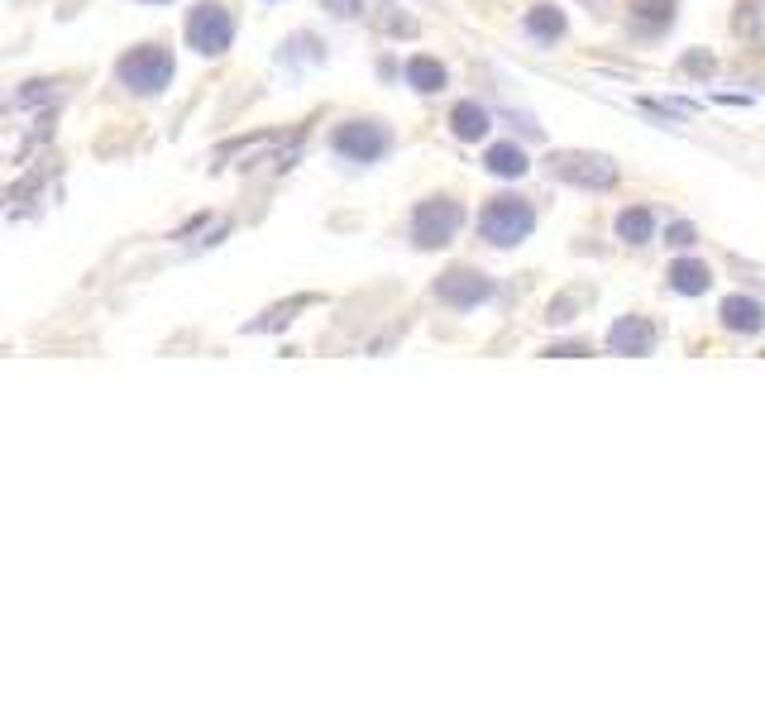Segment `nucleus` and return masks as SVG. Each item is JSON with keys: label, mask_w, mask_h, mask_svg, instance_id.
Wrapping results in <instances>:
<instances>
[{"label": "nucleus", "mask_w": 765, "mask_h": 717, "mask_svg": "<svg viewBox=\"0 0 765 717\" xmlns=\"http://www.w3.org/2000/svg\"><path fill=\"white\" fill-rule=\"evenodd\" d=\"M326 10H335V15H354L359 0H326Z\"/></svg>", "instance_id": "nucleus-16"}, {"label": "nucleus", "mask_w": 765, "mask_h": 717, "mask_svg": "<svg viewBox=\"0 0 765 717\" xmlns=\"http://www.w3.org/2000/svg\"><path fill=\"white\" fill-rule=\"evenodd\" d=\"M670 287L675 292H684V297H699V292H708V268L694 259H684L670 268Z\"/></svg>", "instance_id": "nucleus-12"}, {"label": "nucleus", "mask_w": 765, "mask_h": 717, "mask_svg": "<svg viewBox=\"0 0 765 717\" xmlns=\"http://www.w3.org/2000/svg\"><path fill=\"white\" fill-rule=\"evenodd\" d=\"M436 292H440V302H450V306H479L488 292H493V283L483 278V273H469V268H455V273H445L436 283Z\"/></svg>", "instance_id": "nucleus-7"}, {"label": "nucleus", "mask_w": 765, "mask_h": 717, "mask_svg": "<svg viewBox=\"0 0 765 717\" xmlns=\"http://www.w3.org/2000/svg\"><path fill=\"white\" fill-rule=\"evenodd\" d=\"M483 168L493 177H522L526 173V153L517 144H493V149L483 153Z\"/></svg>", "instance_id": "nucleus-9"}, {"label": "nucleus", "mask_w": 765, "mask_h": 717, "mask_svg": "<svg viewBox=\"0 0 765 717\" xmlns=\"http://www.w3.org/2000/svg\"><path fill=\"white\" fill-rule=\"evenodd\" d=\"M608 349L612 354H651L656 349V330L646 326V321H636V316H627V321L612 326Z\"/></svg>", "instance_id": "nucleus-8"}, {"label": "nucleus", "mask_w": 765, "mask_h": 717, "mask_svg": "<svg viewBox=\"0 0 765 717\" xmlns=\"http://www.w3.org/2000/svg\"><path fill=\"white\" fill-rule=\"evenodd\" d=\"M531 225H536V216H531V206L522 196H493L479 216V235L488 244H498V249H512V244H522L531 235Z\"/></svg>", "instance_id": "nucleus-1"}, {"label": "nucleus", "mask_w": 765, "mask_h": 717, "mask_svg": "<svg viewBox=\"0 0 765 717\" xmlns=\"http://www.w3.org/2000/svg\"><path fill=\"white\" fill-rule=\"evenodd\" d=\"M722 326L727 330H761V306L751 297H727L722 302Z\"/></svg>", "instance_id": "nucleus-10"}, {"label": "nucleus", "mask_w": 765, "mask_h": 717, "mask_svg": "<svg viewBox=\"0 0 765 717\" xmlns=\"http://www.w3.org/2000/svg\"><path fill=\"white\" fill-rule=\"evenodd\" d=\"M335 153L340 158H354V163H373L388 153V130L373 125V120H350L335 130Z\"/></svg>", "instance_id": "nucleus-5"}, {"label": "nucleus", "mask_w": 765, "mask_h": 717, "mask_svg": "<svg viewBox=\"0 0 765 717\" xmlns=\"http://www.w3.org/2000/svg\"><path fill=\"white\" fill-rule=\"evenodd\" d=\"M407 82H412L416 91H440L445 87V67H440L436 58H412V63H407Z\"/></svg>", "instance_id": "nucleus-14"}, {"label": "nucleus", "mask_w": 765, "mask_h": 717, "mask_svg": "<svg viewBox=\"0 0 765 717\" xmlns=\"http://www.w3.org/2000/svg\"><path fill=\"white\" fill-rule=\"evenodd\" d=\"M450 125H455L459 139H483V134H488V110L474 106V101H459L455 115H450Z\"/></svg>", "instance_id": "nucleus-11"}, {"label": "nucleus", "mask_w": 765, "mask_h": 717, "mask_svg": "<svg viewBox=\"0 0 765 717\" xmlns=\"http://www.w3.org/2000/svg\"><path fill=\"white\" fill-rule=\"evenodd\" d=\"M235 39V20H230V10H220V5H197L192 10V20H187V44L197 48V53H225Z\"/></svg>", "instance_id": "nucleus-4"}, {"label": "nucleus", "mask_w": 765, "mask_h": 717, "mask_svg": "<svg viewBox=\"0 0 765 717\" xmlns=\"http://www.w3.org/2000/svg\"><path fill=\"white\" fill-rule=\"evenodd\" d=\"M115 77L130 91H139V96H153V91H163L173 82V53L168 48H134V53L120 58Z\"/></svg>", "instance_id": "nucleus-2"}, {"label": "nucleus", "mask_w": 765, "mask_h": 717, "mask_svg": "<svg viewBox=\"0 0 765 717\" xmlns=\"http://www.w3.org/2000/svg\"><path fill=\"white\" fill-rule=\"evenodd\" d=\"M617 235L627 244H646L651 239V211H622L617 216Z\"/></svg>", "instance_id": "nucleus-15"}, {"label": "nucleus", "mask_w": 765, "mask_h": 717, "mask_svg": "<svg viewBox=\"0 0 765 717\" xmlns=\"http://www.w3.org/2000/svg\"><path fill=\"white\" fill-rule=\"evenodd\" d=\"M149 5H163V0H149Z\"/></svg>", "instance_id": "nucleus-17"}, {"label": "nucleus", "mask_w": 765, "mask_h": 717, "mask_svg": "<svg viewBox=\"0 0 765 717\" xmlns=\"http://www.w3.org/2000/svg\"><path fill=\"white\" fill-rule=\"evenodd\" d=\"M555 177L579 182V187H612L617 168L608 158H593V153H565V158H555Z\"/></svg>", "instance_id": "nucleus-6"}, {"label": "nucleus", "mask_w": 765, "mask_h": 717, "mask_svg": "<svg viewBox=\"0 0 765 717\" xmlns=\"http://www.w3.org/2000/svg\"><path fill=\"white\" fill-rule=\"evenodd\" d=\"M459 206L455 201H445V196H431V201H421L412 216V235L421 249H440V244H450L459 230Z\"/></svg>", "instance_id": "nucleus-3"}, {"label": "nucleus", "mask_w": 765, "mask_h": 717, "mask_svg": "<svg viewBox=\"0 0 765 717\" xmlns=\"http://www.w3.org/2000/svg\"><path fill=\"white\" fill-rule=\"evenodd\" d=\"M526 29H531L536 39H560V34H565V15H560L555 5H536V10H526Z\"/></svg>", "instance_id": "nucleus-13"}]
</instances>
